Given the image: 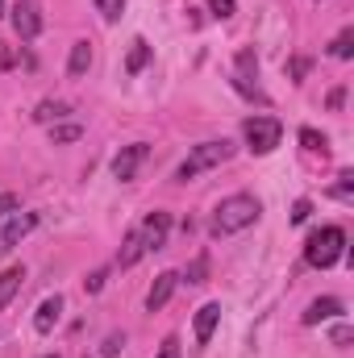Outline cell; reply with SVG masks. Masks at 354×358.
<instances>
[{"label": "cell", "mask_w": 354, "mask_h": 358, "mask_svg": "<svg viewBox=\"0 0 354 358\" xmlns=\"http://www.w3.org/2000/svg\"><path fill=\"white\" fill-rule=\"evenodd\" d=\"M300 142H304V150H313V155L321 150V155H325V138H321L317 129H300Z\"/></svg>", "instance_id": "603a6c76"}, {"label": "cell", "mask_w": 354, "mask_h": 358, "mask_svg": "<svg viewBox=\"0 0 354 358\" xmlns=\"http://www.w3.org/2000/svg\"><path fill=\"white\" fill-rule=\"evenodd\" d=\"M0 67L8 71V67H17V55H13V46L8 42H0Z\"/></svg>", "instance_id": "f1b7e54d"}, {"label": "cell", "mask_w": 354, "mask_h": 358, "mask_svg": "<svg viewBox=\"0 0 354 358\" xmlns=\"http://www.w3.org/2000/svg\"><path fill=\"white\" fill-rule=\"evenodd\" d=\"M42 358H59V355H42Z\"/></svg>", "instance_id": "836d02e7"}, {"label": "cell", "mask_w": 354, "mask_h": 358, "mask_svg": "<svg viewBox=\"0 0 354 358\" xmlns=\"http://www.w3.org/2000/svg\"><path fill=\"white\" fill-rule=\"evenodd\" d=\"M121 346H125V334H108V338H104V346H100V358H113Z\"/></svg>", "instance_id": "cb8c5ba5"}, {"label": "cell", "mask_w": 354, "mask_h": 358, "mask_svg": "<svg viewBox=\"0 0 354 358\" xmlns=\"http://www.w3.org/2000/svg\"><path fill=\"white\" fill-rule=\"evenodd\" d=\"M255 76H259V59H255V50H242V55H238V76H234V84H238L242 96L263 100V88L255 84Z\"/></svg>", "instance_id": "ba28073f"}, {"label": "cell", "mask_w": 354, "mask_h": 358, "mask_svg": "<svg viewBox=\"0 0 354 358\" xmlns=\"http://www.w3.org/2000/svg\"><path fill=\"white\" fill-rule=\"evenodd\" d=\"M167 234H171V217L167 213H146V221H142V229H138V238H142V246L146 250H163L167 246Z\"/></svg>", "instance_id": "8992f818"}, {"label": "cell", "mask_w": 354, "mask_h": 358, "mask_svg": "<svg viewBox=\"0 0 354 358\" xmlns=\"http://www.w3.org/2000/svg\"><path fill=\"white\" fill-rule=\"evenodd\" d=\"M34 229H38V213H17V217L0 229V259H4V255H13V250H17V242H21L25 234H34Z\"/></svg>", "instance_id": "52a82bcc"}, {"label": "cell", "mask_w": 354, "mask_h": 358, "mask_svg": "<svg viewBox=\"0 0 354 358\" xmlns=\"http://www.w3.org/2000/svg\"><path fill=\"white\" fill-rule=\"evenodd\" d=\"M176 283H179V275H176V271H163V275H159V279L150 283V292H146V308H150V313H159V308H163V304L171 300Z\"/></svg>", "instance_id": "30bf717a"}, {"label": "cell", "mask_w": 354, "mask_h": 358, "mask_svg": "<svg viewBox=\"0 0 354 358\" xmlns=\"http://www.w3.org/2000/svg\"><path fill=\"white\" fill-rule=\"evenodd\" d=\"M88 67H92V42H76V46H71V63H67V71L80 80V76H88Z\"/></svg>", "instance_id": "e0dca14e"}, {"label": "cell", "mask_w": 354, "mask_h": 358, "mask_svg": "<svg viewBox=\"0 0 354 358\" xmlns=\"http://www.w3.org/2000/svg\"><path fill=\"white\" fill-rule=\"evenodd\" d=\"M242 134H246V142H250L255 155H271V150L279 146V138H283V125H279L275 117H250V121L242 125Z\"/></svg>", "instance_id": "277c9868"}, {"label": "cell", "mask_w": 354, "mask_h": 358, "mask_svg": "<svg viewBox=\"0 0 354 358\" xmlns=\"http://www.w3.org/2000/svg\"><path fill=\"white\" fill-rule=\"evenodd\" d=\"M146 155H150V150H146V142H134V146H125V150L113 159V176L121 179V183H125V179H134V176H138V167L146 163Z\"/></svg>", "instance_id": "9c48e42d"}, {"label": "cell", "mask_w": 354, "mask_h": 358, "mask_svg": "<svg viewBox=\"0 0 354 358\" xmlns=\"http://www.w3.org/2000/svg\"><path fill=\"white\" fill-rule=\"evenodd\" d=\"M338 313H342V300H334V296L313 300L309 313H304V325H321V321H330V317H338Z\"/></svg>", "instance_id": "7c38bea8"}, {"label": "cell", "mask_w": 354, "mask_h": 358, "mask_svg": "<svg viewBox=\"0 0 354 358\" xmlns=\"http://www.w3.org/2000/svg\"><path fill=\"white\" fill-rule=\"evenodd\" d=\"M80 134H84L80 125H55V129H50V138H55V146H63V142H76Z\"/></svg>", "instance_id": "44dd1931"}, {"label": "cell", "mask_w": 354, "mask_h": 358, "mask_svg": "<svg viewBox=\"0 0 354 358\" xmlns=\"http://www.w3.org/2000/svg\"><path fill=\"white\" fill-rule=\"evenodd\" d=\"M67 113H71L67 100H42L38 113H34V121H38V125H50V121H59V117H67Z\"/></svg>", "instance_id": "9a60e30c"}, {"label": "cell", "mask_w": 354, "mask_h": 358, "mask_svg": "<svg viewBox=\"0 0 354 358\" xmlns=\"http://www.w3.org/2000/svg\"><path fill=\"white\" fill-rule=\"evenodd\" d=\"M330 55H334V59H351V55H354V29H342V34L334 38Z\"/></svg>", "instance_id": "d6986e66"}, {"label": "cell", "mask_w": 354, "mask_h": 358, "mask_svg": "<svg viewBox=\"0 0 354 358\" xmlns=\"http://www.w3.org/2000/svg\"><path fill=\"white\" fill-rule=\"evenodd\" d=\"M334 196H338V200H354V176H351V171H346V176H342V183L334 187Z\"/></svg>", "instance_id": "d4e9b609"}, {"label": "cell", "mask_w": 354, "mask_h": 358, "mask_svg": "<svg viewBox=\"0 0 354 358\" xmlns=\"http://www.w3.org/2000/svg\"><path fill=\"white\" fill-rule=\"evenodd\" d=\"M309 213H313V204H309V200H296V204H292V221H296V225H304V221H309Z\"/></svg>", "instance_id": "484cf974"}, {"label": "cell", "mask_w": 354, "mask_h": 358, "mask_svg": "<svg viewBox=\"0 0 354 358\" xmlns=\"http://www.w3.org/2000/svg\"><path fill=\"white\" fill-rule=\"evenodd\" d=\"M8 17H13V29H17L25 42H34V38L42 34V8H38L34 0H17V4L8 8Z\"/></svg>", "instance_id": "5b68a950"}, {"label": "cell", "mask_w": 354, "mask_h": 358, "mask_svg": "<svg viewBox=\"0 0 354 358\" xmlns=\"http://www.w3.org/2000/svg\"><path fill=\"white\" fill-rule=\"evenodd\" d=\"M259 213H263V204L255 200V196H229V200H221L217 204V217H213V234L217 238H229V234H242V229H250L255 221H259Z\"/></svg>", "instance_id": "6da1fadb"}, {"label": "cell", "mask_w": 354, "mask_h": 358, "mask_svg": "<svg viewBox=\"0 0 354 358\" xmlns=\"http://www.w3.org/2000/svg\"><path fill=\"white\" fill-rule=\"evenodd\" d=\"M159 358H179V342H176V338H167V342H163Z\"/></svg>", "instance_id": "4dcf8cb0"}, {"label": "cell", "mask_w": 354, "mask_h": 358, "mask_svg": "<svg viewBox=\"0 0 354 358\" xmlns=\"http://www.w3.org/2000/svg\"><path fill=\"white\" fill-rule=\"evenodd\" d=\"M0 17H4V0H0Z\"/></svg>", "instance_id": "d6a6232c"}, {"label": "cell", "mask_w": 354, "mask_h": 358, "mask_svg": "<svg viewBox=\"0 0 354 358\" xmlns=\"http://www.w3.org/2000/svg\"><path fill=\"white\" fill-rule=\"evenodd\" d=\"M217 321H221V304H204V308L196 313V342H200V346H204V342L213 338Z\"/></svg>", "instance_id": "4fadbf2b"}, {"label": "cell", "mask_w": 354, "mask_h": 358, "mask_svg": "<svg viewBox=\"0 0 354 358\" xmlns=\"http://www.w3.org/2000/svg\"><path fill=\"white\" fill-rule=\"evenodd\" d=\"M346 342H351V325H338L334 329V346H346Z\"/></svg>", "instance_id": "1f68e13d"}, {"label": "cell", "mask_w": 354, "mask_h": 358, "mask_svg": "<svg viewBox=\"0 0 354 358\" xmlns=\"http://www.w3.org/2000/svg\"><path fill=\"white\" fill-rule=\"evenodd\" d=\"M21 283H25V267H8V271H0V308L21 292Z\"/></svg>", "instance_id": "5bb4252c"}, {"label": "cell", "mask_w": 354, "mask_h": 358, "mask_svg": "<svg viewBox=\"0 0 354 358\" xmlns=\"http://www.w3.org/2000/svg\"><path fill=\"white\" fill-rule=\"evenodd\" d=\"M59 317H63V296H46V300L38 304V317H34V329H38V334H50V329L59 325Z\"/></svg>", "instance_id": "8fae6325"}, {"label": "cell", "mask_w": 354, "mask_h": 358, "mask_svg": "<svg viewBox=\"0 0 354 358\" xmlns=\"http://www.w3.org/2000/svg\"><path fill=\"white\" fill-rule=\"evenodd\" d=\"M229 155H234V146H229L225 138H221V142H200V146H192V155L179 163L176 179H179V183H187V179H196L200 171H213V167H221Z\"/></svg>", "instance_id": "3957f363"}, {"label": "cell", "mask_w": 354, "mask_h": 358, "mask_svg": "<svg viewBox=\"0 0 354 358\" xmlns=\"http://www.w3.org/2000/svg\"><path fill=\"white\" fill-rule=\"evenodd\" d=\"M13 208H17V196L13 192H0V217H8Z\"/></svg>", "instance_id": "f546056e"}, {"label": "cell", "mask_w": 354, "mask_h": 358, "mask_svg": "<svg viewBox=\"0 0 354 358\" xmlns=\"http://www.w3.org/2000/svg\"><path fill=\"white\" fill-rule=\"evenodd\" d=\"M146 63H150V46H146V42L138 38V42L129 46V59H125V71H129V76H138V71H142Z\"/></svg>", "instance_id": "ac0fdd59"}, {"label": "cell", "mask_w": 354, "mask_h": 358, "mask_svg": "<svg viewBox=\"0 0 354 358\" xmlns=\"http://www.w3.org/2000/svg\"><path fill=\"white\" fill-rule=\"evenodd\" d=\"M96 8H100L104 21H117V17L125 13V0H96Z\"/></svg>", "instance_id": "7402d4cb"}, {"label": "cell", "mask_w": 354, "mask_h": 358, "mask_svg": "<svg viewBox=\"0 0 354 358\" xmlns=\"http://www.w3.org/2000/svg\"><path fill=\"white\" fill-rule=\"evenodd\" d=\"M104 279H108V271H92L88 279H84V287H88V292H100V287H104Z\"/></svg>", "instance_id": "83f0119b"}, {"label": "cell", "mask_w": 354, "mask_h": 358, "mask_svg": "<svg viewBox=\"0 0 354 358\" xmlns=\"http://www.w3.org/2000/svg\"><path fill=\"white\" fill-rule=\"evenodd\" d=\"M208 8L225 21V17H234V0H208Z\"/></svg>", "instance_id": "4316f807"}, {"label": "cell", "mask_w": 354, "mask_h": 358, "mask_svg": "<svg viewBox=\"0 0 354 358\" xmlns=\"http://www.w3.org/2000/svg\"><path fill=\"white\" fill-rule=\"evenodd\" d=\"M142 250H146V246H142L138 229H129V234H125V242H121V255H117V263H121V267H134V263L142 259Z\"/></svg>", "instance_id": "2e32d148"}, {"label": "cell", "mask_w": 354, "mask_h": 358, "mask_svg": "<svg viewBox=\"0 0 354 358\" xmlns=\"http://www.w3.org/2000/svg\"><path fill=\"white\" fill-rule=\"evenodd\" d=\"M342 250H346V234H342L338 225H325V229L309 234V242H304V263L317 267V271H325L342 259Z\"/></svg>", "instance_id": "7a4b0ae2"}, {"label": "cell", "mask_w": 354, "mask_h": 358, "mask_svg": "<svg viewBox=\"0 0 354 358\" xmlns=\"http://www.w3.org/2000/svg\"><path fill=\"white\" fill-rule=\"evenodd\" d=\"M204 279H208V259L196 255V259L187 263V283H204Z\"/></svg>", "instance_id": "ffe728a7"}]
</instances>
